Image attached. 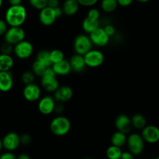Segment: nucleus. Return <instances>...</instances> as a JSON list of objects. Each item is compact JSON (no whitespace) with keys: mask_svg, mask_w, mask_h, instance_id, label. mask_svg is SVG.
Masks as SVG:
<instances>
[{"mask_svg":"<svg viewBox=\"0 0 159 159\" xmlns=\"http://www.w3.org/2000/svg\"><path fill=\"white\" fill-rule=\"evenodd\" d=\"M13 45L5 41L0 47V53L4 54H10L11 55V54L13 52Z\"/></svg>","mask_w":159,"mask_h":159,"instance_id":"obj_32","label":"nucleus"},{"mask_svg":"<svg viewBox=\"0 0 159 159\" xmlns=\"http://www.w3.org/2000/svg\"><path fill=\"white\" fill-rule=\"evenodd\" d=\"M84 159H94V158H84Z\"/></svg>","mask_w":159,"mask_h":159,"instance_id":"obj_49","label":"nucleus"},{"mask_svg":"<svg viewBox=\"0 0 159 159\" xmlns=\"http://www.w3.org/2000/svg\"><path fill=\"white\" fill-rule=\"evenodd\" d=\"M36 60L43 63L47 67H50L52 65L51 60H50V51H47V50H41L39 51L36 57Z\"/></svg>","mask_w":159,"mask_h":159,"instance_id":"obj_27","label":"nucleus"},{"mask_svg":"<svg viewBox=\"0 0 159 159\" xmlns=\"http://www.w3.org/2000/svg\"><path fill=\"white\" fill-rule=\"evenodd\" d=\"M34 79H35V75L32 71H26L21 75V81L24 85L34 83Z\"/></svg>","mask_w":159,"mask_h":159,"instance_id":"obj_30","label":"nucleus"},{"mask_svg":"<svg viewBox=\"0 0 159 159\" xmlns=\"http://www.w3.org/2000/svg\"><path fill=\"white\" fill-rule=\"evenodd\" d=\"M80 6H86V7H90L96 4L98 0H77Z\"/></svg>","mask_w":159,"mask_h":159,"instance_id":"obj_35","label":"nucleus"},{"mask_svg":"<svg viewBox=\"0 0 159 159\" xmlns=\"http://www.w3.org/2000/svg\"><path fill=\"white\" fill-rule=\"evenodd\" d=\"M141 136L145 142L155 144L159 141V128L154 125H147L142 129Z\"/></svg>","mask_w":159,"mask_h":159,"instance_id":"obj_12","label":"nucleus"},{"mask_svg":"<svg viewBox=\"0 0 159 159\" xmlns=\"http://www.w3.org/2000/svg\"><path fill=\"white\" fill-rule=\"evenodd\" d=\"M2 148H3L2 141V140L0 139V152H1V151H2Z\"/></svg>","mask_w":159,"mask_h":159,"instance_id":"obj_47","label":"nucleus"},{"mask_svg":"<svg viewBox=\"0 0 159 159\" xmlns=\"http://www.w3.org/2000/svg\"><path fill=\"white\" fill-rule=\"evenodd\" d=\"M17 159H31L29 155L25 153H22L17 157Z\"/></svg>","mask_w":159,"mask_h":159,"instance_id":"obj_45","label":"nucleus"},{"mask_svg":"<svg viewBox=\"0 0 159 159\" xmlns=\"http://www.w3.org/2000/svg\"><path fill=\"white\" fill-rule=\"evenodd\" d=\"M80 4L77 0H65L62 6V11L65 15L71 16L77 13Z\"/></svg>","mask_w":159,"mask_h":159,"instance_id":"obj_20","label":"nucleus"},{"mask_svg":"<svg viewBox=\"0 0 159 159\" xmlns=\"http://www.w3.org/2000/svg\"><path fill=\"white\" fill-rule=\"evenodd\" d=\"M13 86V77L10 71H0V91L7 93Z\"/></svg>","mask_w":159,"mask_h":159,"instance_id":"obj_17","label":"nucleus"},{"mask_svg":"<svg viewBox=\"0 0 159 159\" xmlns=\"http://www.w3.org/2000/svg\"><path fill=\"white\" fill-rule=\"evenodd\" d=\"M156 159H159V157H157V158H156Z\"/></svg>","mask_w":159,"mask_h":159,"instance_id":"obj_50","label":"nucleus"},{"mask_svg":"<svg viewBox=\"0 0 159 159\" xmlns=\"http://www.w3.org/2000/svg\"><path fill=\"white\" fill-rule=\"evenodd\" d=\"M25 31L21 26H10L4 34V40L12 45H16L25 40Z\"/></svg>","mask_w":159,"mask_h":159,"instance_id":"obj_6","label":"nucleus"},{"mask_svg":"<svg viewBox=\"0 0 159 159\" xmlns=\"http://www.w3.org/2000/svg\"><path fill=\"white\" fill-rule=\"evenodd\" d=\"M27 16L26 8L22 5L10 6L5 14V20L9 26H21Z\"/></svg>","mask_w":159,"mask_h":159,"instance_id":"obj_1","label":"nucleus"},{"mask_svg":"<svg viewBox=\"0 0 159 159\" xmlns=\"http://www.w3.org/2000/svg\"><path fill=\"white\" fill-rule=\"evenodd\" d=\"M9 3L10 6H18L21 5L22 0H9Z\"/></svg>","mask_w":159,"mask_h":159,"instance_id":"obj_44","label":"nucleus"},{"mask_svg":"<svg viewBox=\"0 0 159 159\" xmlns=\"http://www.w3.org/2000/svg\"><path fill=\"white\" fill-rule=\"evenodd\" d=\"M73 50L75 53L80 55H84L93 48V43L89 36L82 34L76 36L73 40Z\"/></svg>","mask_w":159,"mask_h":159,"instance_id":"obj_4","label":"nucleus"},{"mask_svg":"<svg viewBox=\"0 0 159 159\" xmlns=\"http://www.w3.org/2000/svg\"><path fill=\"white\" fill-rule=\"evenodd\" d=\"M93 45L97 47H104L109 43L110 37L104 31L103 27H98L94 31L89 34Z\"/></svg>","mask_w":159,"mask_h":159,"instance_id":"obj_10","label":"nucleus"},{"mask_svg":"<svg viewBox=\"0 0 159 159\" xmlns=\"http://www.w3.org/2000/svg\"><path fill=\"white\" fill-rule=\"evenodd\" d=\"M137 1L140 2H143V3H144V2H148V1H150V0H137Z\"/></svg>","mask_w":159,"mask_h":159,"instance_id":"obj_46","label":"nucleus"},{"mask_svg":"<svg viewBox=\"0 0 159 159\" xmlns=\"http://www.w3.org/2000/svg\"><path fill=\"white\" fill-rule=\"evenodd\" d=\"M65 59L64 53L59 49H54L50 51V60L52 65L62 61Z\"/></svg>","mask_w":159,"mask_h":159,"instance_id":"obj_29","label":"nucleus"},{"mask_svg":"<svg viewBox=\"0 0 159 159\" xmlns=\"http://www.w3.org/2000/svg\"><path fill=\"white\" fill-rule=\"evenodd\" d=\"M71 128V123L67 117L59 116L53 118L50 123V130L51 133L58 137L66 135Z\"/></svg>","mask_w":159,"mask_h":159,"instance_id":"obj_2","label":"nucleus"},{"mask_svg":"<svg viewBox=\"0 0 159 159\" xmlns=\"http://www.w3.org/2000/svg\"><path fill=\"white\" fill-rule=\"evenodd\" d=\"M117 1H118V6L126 7V6H130L133 0H117Z\"/></svg>","mask_w":159,"mask_h":159,"instance_id":"obj_40","label":"nucleus"},{"mask_svg":"<svg viewBox=\"0 0 159 159\" xmlns=\"http://www.w3.org/2000/svg\"><path fill=\"white\" fill-rule=\"evenodd\" d=\"M29 2L33 8L38 10L48 6V0H29Z\"/></svg>","mask_w":159,"mask_h":159,"instance_id":"obj_31","label":"nucleus"},{"mask_svg":"<svg viewBox=\"0 0 159 159\" xmlns=\"http://www.w3.org/2000/svg\"><path fill=\"white\" fill-rule=\"evenodd\" d=\"M55 100L51 96H45L39 99L37 109L43 115H49L52 113L55 107Z\"/></svg>","mask_w":159,"mask_h":159,"instance_id":"obj_13","label":"nucleus"},{"mask_svg":"<svg viewBox=\"0 0 159 159\" xmlns=\"http://www.w3.org/2000/svg\"><path fill=\"white\" fill-rule=\"evenodd\" d=\"M20 144H23V145H28L31 144L32 138L29 134H23L20 136Z\"/></svg>","mask_w":159,"mask_h":159,"instance_id":"obj_34","label":"nucleus"},{"mask_svg":"<svg viewBox=\"0 0 159 159\" xmlns=\"http://www.w3.org/2000/svg\"><path fill=\"white\" fill-rule=\"evenodd\" d=\"M123 151L121 148L115 145H111L106 150V156L108 159H119Z\"/></svg>","mask_w":159,"mask_h":159,"instance_id":"obj_26","label":"nucleus"},{"mask_svg":"<svg viewBox=\"0 0 159 159\" xmlns=\"http://www.w3.org/2000/svg\"><path fill=\"white\" fill-rule=\"evenodd\" d=\"M119 159H135L134 155L129 152H123Z\"/></svg>","mask_w":159,"mask_h":159,"instance_id":"obj_39","label":"nucleus"},{"mask_svg":"<svg viewBox=\"0 0 159 159\" xmlns=\"http://www.w3.org/2000/svg\"><path fill=\"white\" fill-rule=\"evenodd\" d=\"M118 6L117 0H102L101 2V9L106 13H111L114 12Z\"/></svg>","mask_w":159,"mask_h":159,"instance_id":"obj_25","label":"nucleus"},{"mask_svg":"<svg viewBox=\"0 0 159 159\" xmlns=\"http://www.w3.org/2000/svg\"><path fill=\"white\" fill-rule=\"evenodd\" d=\"M51 68L54 70L56 75L65 76L72 71V68L70 66V61L66 59H64L62 61L58 62L51 65Z\"/></svg>","mask_w":159,"mask_h":159,"instance_id":"obj_19","label":"nucleus"},{"mask_svg":"<svg viewBox=\"0 0 159 159\" xmlns=\"http://www.w3.org/2000/svg\"><path fill=\"white\" fill-rule=\"evenodd\" d=\"M104 31L107 33L108 35L110 37H112L113 35H115V28L114 27L113 25H112V24L105 25V26H104Z\"/></svg>","mask_w":159,"mask_h":159,"instance_id":"obj_36","label":"nucleus"},{"mask_svg":"<svg viewBox=\"0 0 159 159\" xmlns=\"http://www.w3.org/2000/svg\"><path fill=\"white\" fill-rule=\"evenodd\" d=\"M41 85L48 93H54L59 87V82L51 66L48 67L41 77Z\"/></svg>","mask_w":159,"mask_h":159,"instance_id":"obj_3","label":"nucleus"},{"mask_svg":"<svg viewBox=\"0 0 159 159\" xmlns=\"http://www.w3.org/2000/svg\"><path fill=\"white\" fill-rule=\"evenodd\" d=\"M13 53L18 58L23 60L27 59L34 53V46L30 41L23 40L17 44L14 45Z\"/></svg>","mask_w":159,"mask_h":159,"instance_id":"obj_8","label":"nucleus"},{"mask_svg":"<svg viewBox=\"0 0 159 159\" xmlns=\"http://www.w3.org/2000/svg\"><path fill=\"white\" fill-rule=\"evenodd\" d=\"M23 98L28 102H36L41 96V89L37 84L31 83L25 85L23 89Z\"/></svg>","mask_w":159,"mask_h":159,"instance_id":"obj_9","label":"nucleus"},{"mask_svg":"<svg viewBox=\"0 0 159 159\" xmlns=\"http://www.w3.org/2000/svg\"><path fill=\"white\" fill-rule=\"evenodd\" d=\"M55 15L57 16V18H60L62 15H63V11H62V9L61 7H56L55 8Z\"/></svg>","mask_w":159,"mask_h":159,"instance_id":"obj_43","label":"nucleus"},{"mask_svg":"<svg viewBox=\"0 0 159 159\" xmlns=\"http://www.w3.org/2000/svg\"><path fill=\"white\" fill-rule=\"evenodd\" d=\"M48 6L52 9L59 6V0H48Z\"/></svg>","mask_w":159,"mask_h":159,"instance_id":"obj_41","label":"nucleus"},{"mask_svg":"<svg viewBox=\"0 0 159 159\" xmlns=\"http://www.w3.org/2000/svg\"><path fill=\"white\" fill-rule=\"evenodd\" d=\"M64 111V106L62 104V102H59V103L55 104V110L54 112L57 113H61Z\"/></svg>","mask_w":159,"mask_h":159,"instance_id":"obj_42","label":"nucleus"},{"mask_svg":"<svg viewBox=\"0 0 159 159\" xmlns=\"http://www.w3.org/2000/svg\"><path fill=\"white\" fill-rule=\"evenodd\" d=\"M115 127L117 130L127 134L131 131L132 127L131 118L126 114L118 115L115 120Z\"/></svg>","mask_w":159,"mask_h":159,"instance_id":"obj_16","label":"nucleus"},{"mask_svg":"<svg viewBox=\"0 0 159 159\" xmlns=\"http://www.w3.org/2000/svg\"><path fill=\"white\" fill-rule=\"evenodd\" d=\"M8 30V24L5 20H1L0 19V37L4 36L6 34V30Z\"/></svg>","mask_w":159,"mask_h":159,"instance_id":"obj_37","label":"nucleus"},{"mask_svg":"<svg viewBox=\"0 0 159 159\" xmlns=\"http://www.w3.org/2000/svg\"><path fill=\"white\" fill-rule=\"evenodd\" d=\"M86 66L89 68H98L104 61V55L99 50L91 49L84 55Z\"/></svg>","mask_w":159,"mask_h":159,"instance_id":"obj_7","label":"nucleus"},{"mask_svg":"<svg viewBox=\"0 0 159 159\" xmlns=\"http://www.w3.org/2000/svg\"><path fill=\"white\" fill-rule=\"evenodd\" d=\"M0 159H17V157L12 152H6L0 155Z\"/></svg>","mask_w":159,"mask_h":159,"instance_id":"obj_38","label":"nucleus"},{"mask_svg":"<svg viewBox=\"0 0 159 159\" xmlns=\"http://www.w3.org/2000/svg\"><path fill=\"white\" fill-rule=\"evenodd\" d=\"M14 65V60L10 54L0 53V71H10Z\"/></svg>","mask_w":159,"mask_h":159,"instance_id":"obj_21","label":"nucleus"},{"mask_svg":"<svg viewBox=\"0 0 159 159\" xmlns=\"http://www.w3.org/2000/svg\"><path fill=\"white\" fill-rule=\"evenodd\" d=\"M2 146L8 152H13L17 150L20 145V135L16 132H9L6 134L2 140Z\"/></svg>","mask_w":159,"mask_h":159,"instance_id":"obj_11","label":"nucleus"},{"mask_svg":"<svg viewBox=\"0 0 159 159\" xmlns=\"http://www.w3.org/2000/svg\"><path fill=\"white\" fill-rule=\"evenodd\" d=\"M47 68H48V67L45 65H44L43 63H41V62L39 61L35 60L32 65V71L34 72V74L36 76L41 77Z\"/></svg>","mask_w":159,"mask_h":159,"instance_id":"obj_28","label":"nucleus"},{"mask_svg":"<svg viewBox=\"0 0 159 159\" xmlns=\"http://www.w3.org/2000/svg\"><path fill=\"white\" fill-rule=\"evenodd\" d=\"M57 19L55 9L48 6L42 9L39 12V21L44 26H51L54 24Z\"/></svg>","mask_w":159,"mask_h":159,"instance_id":"obj_14","label":"nucleus"},{"mask_svg":"<svg viewBox=\"0 0 159 159\" xmlns=\"http://www.w3.org/2000/svg\"><path fill=\"white\" fill-rule=\"evenodd\" d=\"M69 61L72 68V71H74L76 72H82L87 67L84 55H80V54H73V56H71Z\"/></svg>","mask_w":159,"mask_h":159,"instance_id":"obj_18","label":"nucleus"},{"mask_svg":"<svg viewBox=\"0 0 159 159\" xmlns=\"http://www.w3.org/2000/svg\"><path fill=\"white\" fill-rule=\"evenodd\" d=\"M132 126L137 130H142L145 126H147V120L143 115L140 113H136L131 117Z\"/></svg>","mask_w":159,"mask_h":159,"instance_id":"obj_24","label":"nucleus"},{"mask_svg":"<svg viewBox=\"0 0 159 159\" xmlns=\"http://www.w3.org/2000/svg\"><path fill=\"white\" fill-rule=\"evenodd\" d=\"M87 17H89L90 19H93V20H99L100 11L98 9H95V8H91L88 11V12H87Z\"/></svg>","mask_w":159,"mask_h":159,"instance_id":"obj_33","label":"nucleus"},{"mask_svg":"<svg viewBox=\"0 0 159 159\" xmlns=\"http://www.w3.org/2000/svg\"><path fill=\"white\" fill-rule=\"evenodd\" d=\"M144 142L141 134L132 133L127 137L126 145L129 152H131L133 155H139L143 152Z\"/></svg>","mask_w":159,"mask_h":159,"instance_id":"obj_5","label":"nucleus"},{"mask_svg":"<svg viewBox=\"0 0 159 159\" xmlns=\"http://www.w3.org/2000/svg\"><path fill=\"white\" fill-rule=\"evenodd\" d=\"M99 26V20H93V19H90L87 16L82 22V28L86 34H91L93 31L98 29Z\"/></svg>","mask_w":159,"mask_h":159,"instance_id":"obj_22","label":"nucleus"},{"mask_svg":"<svg viewBox=\"0 0 159 159\" xmlns=\"http://www.w3.org/2000/svg\"><path fill=\"white\" fill-rule=\"evenodd\" d=\"M126 141H127V136H126V134L118 131V130L112 134V137H111L112 144L117 146V147H123L125 144H126Z\"/></svg>","mask_w":159,"mask_h":159,"instance_id":"obj_23","label":"nucleus"},{"mask_svg":"<svg viewBox=\"0 0 159 159\" xmlns=\"http://www.w3.org/2000/svg\"><path fill=\"white\" fill-rule=\"evenodd\" d=\"M2 2H3V0H0V8H1L2 6Z\"/></svg>","mask_w":159,"mask_h":159,"instance_id":"obj_48","label":"nucleus"},{"mask_svg":"<svg viewBox=\"0 0 159 159\" xmlns=\"http://www.w3.org/2000/svg\"><path fill=\"white\" fill-rule=\"evenodd\" d=\"M73 90L69 85H62L59 86L54 92V99L58 102H65L70 101L73 98Z\"/></svg>","mask_w":159,"mask_h":159,"instance_id":"obj_15","label":"nucleus"}]
</instances>
